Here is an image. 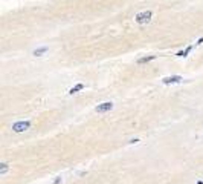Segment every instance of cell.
Returning a JSON list of instances; mask_svg holds the SVG:
<instances>
[{
	"mask_svg": "<svg viewBox=\"0 0 203 184\" xmlns=\"http://www.w3.org/2000/svg\"><path fill=\"white\" fill-rule=\"evenodd\" d=\"M183 78L180 77V75H171V77H165L162 78V82L165 85H171V83H179V82H182Z\"/></svg>",
	"mask_w": 203,
	"mask_h": 184,
	"instance_id": "cell-4",
	"label": "cell"
},
{
	"mask_svg": "<svg viewBox=\"0 0 203 184\" xmlns=\"http://www.w3.org/2000/svg\"><path fill=\"white\" fill-rule=\"evenodd\" d=\"M46 51H47V48H46V46H44V48H38V49H35V51H34V55H35V57H41Z\"/></svg>",
	"mask_w": 203,
	"mask_h": 184,
	"instance_id": "cell-6",
	"label": "cell"
},
{
	"mask_svg": "<svg viewBox=\"0 0 203 184\" xmlns=\"http://www.w3.org/2000/svg\"><path fill=\"white\" fill-rule=\"evenodd\" d=\"M151 17H153L151 11H142V12H139V14L134 15V22L139 23V25H144V23H148L151 20Z\"/></svg>",
	"mask_w": 203,
	"mask_h": 184,
	"instance_id": "cell-1",
	"label": "cell"
},
{
	"mask_svg": "<svg viewBox=\"0 0 203 184\" xmlns=\"http://www.w3.org/2000/svg\"><path fill=\"white\" fill-rule=\"evenodd\" d=\"M8 172V164L6 163H2L0 164V175H5Z\"/></svg>",
	"mask_w": 203,
	"mask_h": 184,
	"instance_id": "cell-9",
	"label": "cell"
},
{
	"mask_svg": "<svg viewBox=\"0 0 203 184\" xmlns=\"http://www.w3.org/2000/svg\"><path fill=\"white\" fill-rule=\"evenodd\" d=\"M153 58H156V55H148V57H142V58H139V60H137V63H139V65H142V63H147V61H150V60H153Z\"/></svg>",
	"mask_w": 203,
	"mask_h": 184,
	"instance_id": "cell-5",
	"label": "cell"
},
{
	"mask_svg": "<svg viewBox=\"0 0 203 184\" xmlns=\"http://www.w3.org/2000/svg\"><path fill=\"white\" fill-rule=\"evenodd\" d=\"M31 128V123L29 121H17L12 124V131L14 132H25Z\"/></svg>",
	"mask_w": 203,
	"mask_h": 184,
	"instance_id": "cell-2",
	"label": "cell"
},
{
	"mask_svg": "<svg viewBox=\"0 0 203 184\" xmlns=\"http://www.w3.org/2000/svg\"><path fill=\"white\" fill-rule=\"evenodd\" d=\"M112 109H113V103L105 101V103L98 104V106L95 107V112H98V114H105V112H109V111H112Z\"/></svg>",
	"mask_w": 203,
	"mask_h": 184,
	"instance_id": "cell-3",
	"label": "cell"
},
{
	"mask_svg": "<svg viewBox=\"0 0 203 184\" xmlns=\"http://www.w3.org/2000/svg\"><path fill=\"white\" fill-rule=\"evenodd\" d=\"M197 184H203V181H199V183H197Z\"/></svg>",
	"mask_w": 203,
	"mask_h": 184,
	"instance_id": "cell-12",
	"label": "cell"
},
{
	"mask_svg": "<svg viewBox=\"0 0 203 184\" xmlns=\"http://www.w3.org/2000/svg\"><path fill=\"white\" fill-rule=\"evenodd\" d=\"M189 51H191V46H188L185 51H180V52H177V57H186Z\"/></svg>",
	"mask_w": 203,
	"mask_h": 184,
	"instance_id": "cell-8",
	"label": "cell"
},
{
	"mask_svg": "<svg viewBox=\"0 0 203 184\" xmlns=\"http://www.w3.org/2000/svg\"><path fill=\"white\" fill-rule=\"evenodd\" d=\"M61 183V177H57V180L54 181V184H60Z\"/></svg>",
	"mask_w": 203,
	"mask_h": 184,
	"instance_id": "cell-10",
	"label": "cell"
},
{
	"mask_svg": "<svg viewBox=\"0 0 203 184\" xmlns=\"http://www.w3.org/2000/svg\"><path fill=\"white\" fill-rule=\"evenodd\" d=\"M81 89H84V85H81V83H80V85H77L75 88H72V89L69 91V94H75V92L81 91Z\"/></svg>",
	"mask_w": 203,
	"mask_h": 184,
	"instance_id": "cell-7",
	"label": "cell"
},
{
	"mask_svg": "<svg viewBox=\"0 0 203 184\" xmlns=\"http://www.w3.org/2000/svg\"><path fill=\"white\" fill-rule=\"evenodd\" d=\"M137 141H139L137 138H134V140H130V143H131V144H134V143H137Z\"/></svg>",
	"mask_w": 203,
	"mask_h": 184,
	"instance_id": "cell-11",
	"label": "cell"
}]
</instances>
